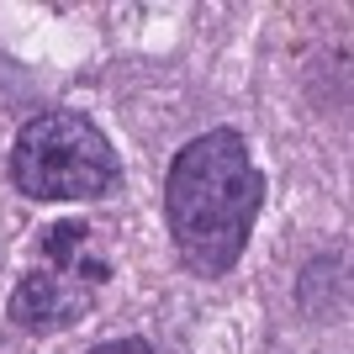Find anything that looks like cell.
<instances>
[{
  "instance_id": "cell-1",
  "label": "cell",
  "mask_w": 354,
  "mask_h": 354,
  "mask_svg": "<svg viewBox=\"0 0 354 354\" xmlns=\"http://www.w3.org/2000/svg\"><path fill=\"white\" fill-rule=\"evenodd\" d=\"M259 207H265V169L254 164L243 133L212 127L175 148L164 175V227L180 265L196 281H222L238 270Z\"/></svg>"
},
{
  "instance_id": "cell-2",
  "label": "cell",
  "mask_w": 354,
  "mask_h": 354,
  "mask_svg": "<svg viewBox=\"0 0 354 354\" xmlns=\"http://www.w3.org/2000/svg\"><path fill=\"white\" fill-rule=\"evenodd\" d=\"M11 185L27 201H106L122 191V159L85 111L48 106L11 143Z\"/></svg>"
},
{
  "instance_id": "cell-3",
  "label": "cell",
  "mask_w": 354,
  "mask_h": 354,
  "mask_svg": "<svg viewBox=\"0 0 354 354\" xmlns=\"http://www.w3.org/2000/svg\"><path fill=\"white\" fill-rule=\"evenodd\" d=\"M95 291L101 286L74 275L59 265H32L21 281H16L11 301H6V317H11L21 333H59V328L80 323L90 307H95Z\"/></svg>"
},
{
  "instance_id": "cell-4",
  "label": "cell",
  "mask_w": 354,
  "mask_h": 354,
  "mask_svg": "<svg viewBox=\"0 0 354 354\" xmlns=\"http://www.w3.org/2000/svg\"><path fill=\"white\" fill-rule=\"evenodd\" d=\"M90 354H153V344H148V339H106V344H95Z\"/></svg>"
}]
</instances>
